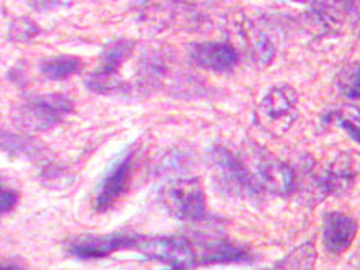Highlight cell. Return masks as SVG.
Wrapping results in <instances>:
<instances>
[{"mask_svg": "<svg viewBox=\"0 0 360 270\" xmlns=\"http://www.w3.org/2000/svg\"><path fill=\"white\" fill-rule=\"evenodd\" d=\"M151 261L166 264L169 267L187 269L210 264L243 262L249 259L244 246L221 241V239H193L187 236H139L136 248Z\"/></svg>", "mask_w": 360, "mask_h": 270, "instance_id": "1", "label": "cell"}, {"mask_svg": "<svg viewBox=\"0 0 360 270\" xmlns=\"http://www.w3.org/2000/svg\"><path fill=\"white\" fill-rule=\"evenodd\" d=\"M72 100L63 94L37 95L18 108L17 123L27 131H46L72 112Z\"/></svg>", "mask_w": 360, "mask_h": 270, "instance_id": "2", "label": "cell"}, {"mask_svg": "<svg viewBox=\"0 0 360 270\" xmlns=\"http://www.w3.org/2000/svg\"><path fill=\"white\" fill-rule=\"evenodd\" d=\"M162 203L180 221H202L207 217V198L198 179H179L162 190Z\"/></svg>", "mask_w": 360, "mask_h": 270, "instance_id": "3", "label": "cell"}, {"mask_svg": "<svg viewBox=\"0 0 360 270\" xmlns=\"http://www.w3.org/2000/svg\"><path fill=\"white\" fill-rule=\"evenodd\" d=\"M213 179L224 193L234 197H244L256 190L254 180L246 166L241 162L236 154L228 151L226 148H214L210 154Z\"/></svg>", "mask_w": 360, "mask_h": 270, "instance_id": "4", "label": "cell"}, {"mask_svg": "<svg viewBox=\"0 0 360 270\" xmlns=\"http://www.w3.org/2000/svg\"><path fill=\"white\" fill-rule=\"evenodd\" d=\"M297 92L292 87L270 89L261 103V115L277 131H287L297 118Z\"/></svg>", "mask_w": 360, "mask_h": 270, "instance_id": "5", "label": "cell"}, {"mask_svg": "<svg viewBox=\"0 0 360 270\" xmlns=\"http://www.w3.org/2000/svg\"><path fill=\"white\" fill-rule=\"evenodd\" d=\"M133 174V153H127L113 164L107 176L100 184L97 197H95L94 208L97 212H108L113 205L127 193L129 187V179Z\"/></svg>", "mask_w": 360, "mask_h": 270, "instance_id": "6", "label": "cell"}, {"mask_svg": "<svg viewBox=\"0 0 360 270\" xmlns=\"http://www.w3.org/2000/svg\"><path fill=\"white\" fill-rule=\"evenodd\" d=\"M138 239V234L127 233H113L105 234V236H87L69 244V252L74 257L82 259V261L102 259L117 251H123V249H134L136 248Z\"/></svg>", "mask_w": 360, "mask_h": 270, "instance_id": "7", "label": "cell"}, {"mask_svg": "<svg viewBox=\"0 0 360 270\" xmlns=\"http://www.w3.org/2000/svg\"><path fill=\"white\" fill-rule=\"evenodd\" d=\"M134 44L129 39H118L113 44L105 49L102 56V64L97 72L90 74L87 79V87L97 92H108L115 87H118V82H113L115 74L122 68L124 59L129 56Z\"/></svg>", "mask_w": 360, "mask_h": 270, "instance_id": "8", "label": "cell"}, {"mask_svg": "<svg viewBox=\"0 0 360 270\" xmlns=\"http://www.w3.org/2000/svg\"><path fill=\"white\" fill-rule=\"evenodd\" d=\"M357 234L356 219L344 213H329L324 219L323 244L329 252L341 254L347 251Z\"/></svg>", "mask_w": 360, "mask_h": 270, "instance_id": "9", "label": "cell"}, {"mask_svg": "<svg viewBox=\"0 0 360 270\" xmlns=\"http://www.w3.org/2000/svg\"><path fill=\"white\" fill-rule=\"evenodd\" d=\"M254 185L262 187L272 193H288L293 188V171L287 164L274 158H264L257 162Z\"/></svg>", "mask_w": 360, "mask_h": 270, "instance_id": "10", "label": "cell"}, {"mask_svg": "<svg viewBox=\"0 0 360 270\" xmlns=\"http://www.w3.org/2000/svg\"><path fill=\"white\" fill-rule=\"evenodd\" d=\"M197 66L214 72H229L238 64V53L226 43H202L192 49Z\"/></svg>", "mask_w": 360, "mask_h": 270, "instance_id": "11", "label": "cell"}, {"mask_svg": "<svg viewBox=\"0 0 360 270\" xmlns=\"http://www.w3.org/2000/svg\"><path fill=\"white\" fill-rule=\"evenodd\" d=\"M82 71V61L76 56L49 58L41 64V72L51 81H64Z\"/></svg>", "mask_w": 360, "mask_h": 270, "instance_id": "12", "label": "cell"}, {"mask_svg": "<svg viewBox=\"0 0 360 270\" xmlns=\"http://www.w3.org/2000/svg\"><path fill=\"white\" fill-rule=\"evenodd\" d=\"M0 151H5L13 156L25 154V156H34L39 151V146L32 139L13 134L8 131H0Z\"/></svg>", "mask_w": 360, "mask_h": 270, "instance_id": "13", "label": "cell"}, {"mask_svg": "<svg viewBox=\"0 0 360 270\" xmlns=\"http://www.w3.org/2000/svg\"><path fill=\"white\" fill-rule=\"evenodd\" d=\"M39 33L37 23L30 18H18L17 22L12 23L10 27V38L17 39V41H30Z\"/></svg>", "mask_w": 360, "mask_h": 270, "instance_id": "14", "label": "cell"}, {"mask_svg": "<svg viewBox=\"0 0 360 270\" xmlns=\"http://www.w3.org/2000/svg\"><path fill=\"white\" fill-rule=\"evenodd\" d=\"M339 87L349 98H359V66H351L339 77Z\"/></svg>", "mask_w": 360, "mask_h": 270, "instance_id": "15", "label": "cell"}, {"mask_svg": "<svg viewBox=\"0 0 360 270\" xmlns=\"http://www.w3.org/2000/svg\"><path fill=\"white\" fill-rule=\"evenodd\" d=\"M18 202V192H15L13 188L7 187L0 179V217L12 212L15 205Z\"/></svg>", "mask_w": 360, "mask_h": 270, "instance_id": "16", "label": "cell"}, {"mask_svg": "<svg viewBox=\"0 0 360 270\" xmlns=\"http://www.w3.org/2000/svg\"><path fill=\"white\" fill-rule=\"evenodd\" d=\"M63 0H28L30 7L37 12H44V10H51L56 7V5L61 4Z\"/></svg>", "mask_w": 360, "mask_h": 270, "instance_id": "17", "label": "cell"}]
</instances>
